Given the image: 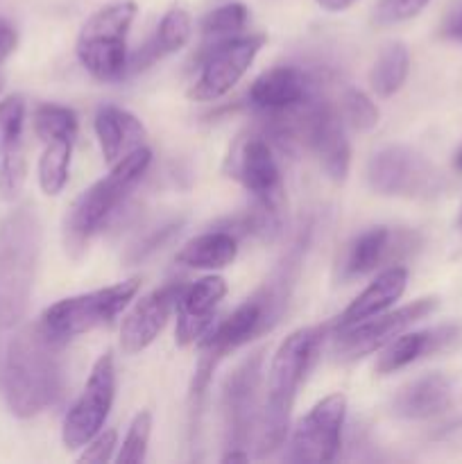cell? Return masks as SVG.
I'll list each match as a JSON object with an SVG mask.
<instances>
[{"mask_svg":"<svg viewBox=\"0 0 462 464\" xmlns=\"http://www.w3.org/2000/svg\"><path fill=\"white\" fill-rule=\"evenodd\" d=\"M62 344L53 343L39 324L23 326L7 344L3 362V392L12 415L30 420L54 406L63 390L59 358Z\"/></svg>","mask_w":462,"mask_h":464,"instance_id":"1","label":"cell"},{"mask_svg":"<svg viewBox=\"0 0 462 464\" xmlns=\"http://www.w3.org/2000/svg\"><path fill=\"white\" fill-rule=\"evenodd\" d=\"M322 338H324V331L317 326H306L290 334L272 356L256 440V453L261 458L274 453L285 442L299 388L320 353Z\"/></svg>","mask_w":462,"mask_h":464,"instance_id":"2","label":"cell"},{"mask_svg":"<svg viewBox=\"0 0 462 464\" xmlns=\"http://www.w3.org/2000/svg\"><path fill=\"white\" fill-rule=\"evenodd\" d=\"M43 225L32 204H21L0 220V334L25 317L39 267Z\"/></svg>","mask_w":462,"mask_h":464,"instance_id":"3","label":"cell"},{"mask_svg":"<svg viewBox=\"0 0 462 464\" xmlns=\"http://www.w3.org/2000/svg\"><path fill=\"white\" fill-rule=\"evenodd\" d=\"M149 163H152V152L148 145H143L113 163L107 177L89 186L71 204L66 218H63V245L72 258L84 254L89 240L102 229L104 222L120 207L130 190L139 184L140 177L148 172Z\"/></svg>","mask_w":462,"mask_h":464,"instance_id":"4","label":"cell"},{"mask_svg":"<svg viewBox=\"0 0 462 464\" xmlns=\"http://www.w3.org/2000/svg\"><path fill=\"white\" fill-rule=\"evenodd\" d=\"M134 0H118L98 9L82 25L77 36L75 53L82 66L100 82H118L125 77L130 54H127V34L134 23Z\"/></svg>","mask_w":462,"mask_h":464,"instance_id":"5","label":"cell"},{"mask_svg":"<svg viewBox=\"0 0 462 464\" xmlns=\"http://www.w3.org/2000/svg\"><path fill=\"white\" fill-rule=\"evenodd\" d=\"M139 288L140 279L131 276V279L120 281V284L109 285V288L66 297L45 308L39 320H36V324L53 343L63 347L68 340L77 338V335L89 334L98 326L111 324L118 313L136 297Z\"/></svg>","mask_w":462,"mask_h":464,"instance_id":"6","label":"cell"},{"mask_svg":"<svg viewBox=\"0 0 462 464\" xmlns=\"http://www.w3.org/2000/svg\"><path fill=\"white\" fill-rule=\"evenodd\" d=\"M371 190L394 198H435L447 188L442 172L406 145H388L367 163Z\"/></svg>","mask_w":462,"mask_h":464,"instance_id":"7","label":"cell"},{"mask_svg":"<svg viewBox=\"0 0 462 464\" xmlns=\"http://www.w3.org/2000/svg\"><path fill=\"white\" fill-rule=\"evenodd\" d=\"M263 44H265L263 34H238L204 45L202 66L190 89V98L197 102H213L229 93L249 71Z\"/></svg>","mask_w":462,"mask_h":464,"instance_id":"8","label":"cell"},{"mask_svg":"<svg viewBox=\"0 0 462 464\" xmlns=\"http://www.w3.org/2000/svg\"><path fill=\"white\" fill-rule=\"evenodd\" d=\"M116 397V367L111 352L102 353L91 370L84 390L63 420L62 440L66 449H84L104 429Z\"/></svg>","mask_w":462,"mask_h":464,"instance_id":"9","label":"cell"},{"mask_svg":"<svg viewBox=\"0 0 462 464\" xmlns=\"http://www.w3.org/2000/svg\"><path fill=\"white\" fill-rule=\"evenodd\" d=\"M263 353L256 352L240 362L222 388V415H225L226 451H245L252 433L261 424L258 412V385H261Z\"/></svg>","mask_w":462,"mask_h":464,"instance_id":"10","label":"cell"},{"mask_svg":"<svg viewBox=\"0 0 462 464\" xmlns=\"http://www.w3.org/2000/svg\"><path fill=\"white\" fill-rule=\"evenodd\" d=\"M347 417V397L333 392L317 401L294 429L290 440L293 462H331L335 460L342 440V426Z\"/></svg>","mask_w":462,"mask_h":464,"instance_id":"11","label":"cell"},{"mask_svg":"<svg viewBox=\"0 0 462 464\" xmlns=\"http://www.w3.org/2000/svg\"><path fill=\"white\" fill-rule=\"evenodd\" d=\"M435 308H438V299L424 297L399 308V311L380 313V315L370 317V320L361 322V324L351 326V329L340 331V340L335 349H338L340 358H347V361L367 356V353L376 352V349H383L390 340L403 334L408 326L428 317Z\"/></svg>","mask_w":462,"mask_h":464,"instance_id":"12","label":"cell"},{"mask_svg":"<svg viewBox=\"0 0 462 464\" xmlns=\"http://www.w3.org/2000/svg\"><path fill=\"white\" fill-rule=\"evenodd\" d=\"M234 172V177L245 186V190L254 195L258 207L279 216L285 199L284 177H281L279 163H276L274 152L265 139L252 136L240 145Z\"/></svg>","mask_w":462,"mask_h":464,"instance_id":"13","label":"cell"},{"mask_svg":"<svg viewBox=\"0 0 462 464\" xmlns=\"http://www.w3.org/2000/svg\"><path fill=\"white\" fill-rule=\"evenodd\" d=\"M25 100L7 95L0 100V199L14 202L23 193L25 161Z\"/></svg>","mask_w":462,"mask_h":464,"instance_id":"14","label":"cell"},{"mask_svg":"<svg viewBox=\"0 0 462 464\" xmlns=\"http://www.w3.org/2000/svg\"><path fill=\"white\" fill-rule=\"evenodd\" d=\"M186 285L168 284L163 288L152 290L145 297H140L134 304L130 313L125 315L120 324V349L125 353H139L148 349L163 326L170 320L172 311L179 306V299L184 295Z\"/></svg>","mask_w":462,"mask_h":464,"instance_id":"15","label":"cell"},{"mask_svg":"<svg viewBox=\"0 0 462 464\" xmlns=\"http://www.w3.org/2000/svg\"><path fill=\"white\" fill-rule=\"evenodd\" d=\"M315 98V82L297 66H276L249 86V102L265 116H281Z\"/></svg>","mask_w":462,"mask_h":464,"instance_id":"16","label":"cell"},{"mask_svg":"<svg viewBox=\"0 0 462 464\" xmlns=\"http://www.w3.org/2000/svg\"><path fill=\"white\" fill-rule=\"evenodd\" d=\"M226 281L217 275H208L184 290L177 306V344L188 347L199 343L213 329L217 304L225 299Z\"/></svg>","mask_w":462,"mask_h":464,"instance_id":"17","label":"cell"},{"mask_svg":"<svg viewBox=\"0 0 462 464\" xmlns=\"http://www.w3.org/2000/svg\"><path fill=\"white\" fill-rule=\"evenodd\" d=\"M462 335L460 326H439V329L415 331V334H399L397 338L390 340L376 361V372L379 374H392V372L403 370L412 365L419 358L430 356L435 352L451 347Z\"/></svg>","mask_w":462,"mask_h":464,"instance_id":"18","label":"cell"},{"mask_svg":"<svg viewBox=\"0 0 462 464\" xmlns=\"http://www.w3.org/2000/svg\"><path fill=\"white\" fill-rule=\"evenodd\" d=\"M93 127L102 157L109 166L125 159L134 150L143 148L145 139H148L143 122L127 109L113 107V104H104L98 109Z\"/></svg>","mask_w":462,"mask_h":464,"instance_id":"19","label":"cell"},{"mask_svg":"<svg viewBox=\"0 0 462 464\" xmlns=\"http://www.w3.org/2000/svg\"><path fill=\"white\" fill-rule=\"evenodd\" d=\"M408 285V270L406 267H388L385 272H380L347 308H344L342 315L335 322V329L344 331L351 329V326L361 324V322L370 320V317L380 315V313L388 311L394 302L401 299V295L406 293Z\"/></svg>","mask_w":462,"mask_h":464,"instance_id":"20","label":"cell"},{"mask_svg":"<svg viewBox=\"0 0 462 464\" xmlns=\"http://www.w3.org/2000/svg\"><path fill=\"white\" fill-rule=\"evenodd\" d=\"M451 401V381L442 374H426L399 390L392 401V412L403 420H428L442 415Z\"/></svg>","mask_w":462,"mask_h":464,"instance_id":"21","label":"cell"},{"mask_svg":"<svg viewBox=\"0 0 462 464\" xmlns=\"http://www.w3.org/2000/svg\"><path fill=\"white\" fill-rule=\"evenodd\" d=\"M190 32H193V21H190V14L184 7H170L166 12V16L159 23L157 32H154L152 39L130 59L127 63V71L139 72L143 68L152 66L159 59L168 57V54L177 53V50L184 48L190 39Z\"/></svg>","mask_w":462,"mask_h":464,"instance_id":"22","label":"cell"},{"mask_svg":"<svg viewBox=\"0 0 462 464\" xmlns=\"http://www.w3.org/2000/svg\"><path fill=\"white\" fill-rule=\"evenodd\" d=\"M238 240L231 231L217 229L195 236L177 254V263L195 270H222L236 261Z\"/></svg>","mask_w":462,"mask_h":464,"instance_id":"23","label":"cell"},{"mask_svg":"<svg viewBox=\"0 0 462 464\" xmlns=\"http://www.w3.org/2000/svg\"><path fill=\"white\" fill-rule=\"evenodd\" d=\"M75 139L77 136H54L43 140V154L39 159V186L45 195H59L66 188Z\"/></svg>","mask_w":462,"mask_h":464,"instance_id":"24","label":"cell"},{"mask_svg":"<svg viewBox=\"0 0 462 464\" xmlns=\"http://www.w3.org/2000/svg\"><path fill=\"white\" fill-rule=\"evenodd\" d=\"M408 72H410V54H408L406 45L392 41V44L383 45L374 66H371V91L380 98H390L406 84Z\"/></svg>","mask_w":462,"mask_h":464,"instance_id":"25","label":"cell"},{"mask_svg":"<svg viewBox=\"0 0 462 464\" xmlns=\"http://www.w3.org/2000/svg\"><path fill=\"white\" fill-rule=\"evenodd\" d=\"M390 238H392V234H390L388 227H374V229H367L365 234L358 236L349 247L347 261H344V276H362L374 270L388 252Z\"/></svg>","mask_w":462,"mask_h":464,"instance_id":"26","label":"cell"},{"mask_svg":"<svg viewBox=\"0 0 462 464\" xmlns=\"http://www.w3.org/2000/svg\"><path fill=\"white\" fill-rule=\"evenodd\" d=\"M249 21V12L243 3H226L216 7L202 21L204 45L217 44V41L231 39V36L243 34L245 25Z\"/></svg>","mask_w":462,"mask_h":464,"instance_id":"27","label":"cell"},{"mask_svg":"<svg viewBox=\"0 0 462 464\" xmlns=\"http://www.w3.org/2000/svg\"><path fill=\"white\" fill-rule=\"evenodd\" d=\"M34 131L41 140L54 136H77V116L62 104H41L34 111Z\"/></svg>","mask_w":462,"mask_h":464,"instance_id":"28","label":"cell"},{"mask_svg":"<svg viewBox=\"0 0 462 464\" xmlns=\"http://www.w3.org/2000/svg\"><path fill=\"white\" fill-rule=\"evenodd\" d=\"M340 116L358 131H370L379 125V109L358 89L344 91L340 98Z\"/></svg>","mask_w":462,"mask_h":464,"instance_id":"29","label":"cell"},{"mask_svg":"<svg viewBox=\"0 0 462 464\" xmlns=\"http://www.w3.org/2000/svg\"><path fill=\"white\" fill-rule=\"evenodd\" d=\"M149 435H152V415L148 411H140L139 415L131 420L127 438L122 442L120 453L116 460L120 464H139L145 460L149 447Z\"/></svg>","mask_w":462,"mask_h":464,"instance_id":"30","label":"cell"},{"mask_svg":"<svg viewBox=\"0 0 462 464\" xmlns=\"http://www.w3.org/2000/svg\"><path fill=\"white\" fill-rule=\"evenodd\" d=\"M430 0H383L376 12L379 23H399L417 16Z\"/></svg>","mask_w":462,"mask_h":464,"instance_id":"31","label":"cell"},{"mask_svg":"<svg viewBox=\"0 0 462 464\" xmlns=\"http://www.w3.org/2000/svg\"><path fill=\"white\" fill-rule=\"evenodd\" d=\"M116 430H100L93 440L84 447V453L80 456V462L104 464L111 460L113 449H116Z\"/></svg>","mask_w":462,"mask_h":464,"instance_id":"32","label":"cell"},{"mask_svg":"<svg viewBox=\"0 0 462 464\" xmlns=\"http://www.w3.org/2000/svg\"><path fill=\"white\" fill-rule=\"evenodd\" d=\"M18 45V32L7 18H0V63L7 62Z\"/></svg>","mask_w":462,"mask_h":464,"instance_id":"33","label":"cell"},{"mask_svg":"<svg viewBox=\"0 0 462 464\" xmlns=\"http://www.w3.org/2000/svg\"><path fill=\"white\" fill-rule=\"evenodd\" d=\"M177 229H179V225H168V227H163V229L154 231V234L149 236V238L145 240V243L140 245L139 249H136V256L134 258H145V256H148V254H152L154 249L161 247V245L166 243V240L170 238V236L175 234Z\"/></svg>","mask_w":462,"mask_h":464,"instance_id":"34","label":"cell"},{"mask_svg":"<svg viewBox=\"0 0 462 464\" xmlns=\"http://www.w3.org/2000/svg\"><path fill=\"white\" fill-rule=\"evenodd\" d=\"M320 7L329 9V12H344V9L351 7L353 3H358V0H315Z\"/></svg>","mask_w":462,"mask_h":464,"instance_id":"35","label":"cell"},{"mask_svg":"<svg viewBox=\"0 0 462 464\" xmlns=\"http://www.w3.org/2000/svg\"><path fill=\"white\" fill-rule=\"evenodd\" d=\"M447 36L448 39L457 41V44H462V12L451 18V23L447 25Z\"/></svg>","mask_w":462,"mask_h":464,"instance_id":"36","label":"cell"},{"mask_svg":"<svg viewBox=\"0 0 462 464\" xmlns=\"http://www.w3.org/2000/svg\"><path fill=\"white\" fill-rule=\"evenodd\" d=\"M249 453L247 451H226L222 456V462H247Z\"/></svg>","mask_w":462,"mask_h":464,"instance_id":"37","label":"cell"},{"mask_svg":"<svg viewBox=\"0 0 462 464\" xmlns=\"http://www.w3.org/2000/svg\"><path fill=\"white\" fill-rule=\"evenodd\" d=\"M456 168L457 170H462V150L456 154Z\"/></svg>","mask_w":462,"mask_h":464,"instance_id":"38","label":"cell"},{"mask_svg":"<svg viewBox=\"0 0 462 464\" xmlns=\"http://www.w3.org/2000/svg\"><path fill=\"white\" fill-rule=\"evenodd\" d=\"M3 89H5V77L0 75V93H3Z\"/></svg>","mask_w":462,"mask_h":464,"instance_id":"39","label":"cell"},{"mask_svg":"<svg viewBox=\"0 0 462 464\" xmlns=\"http://www.w3.org/2000/svg\"><path fill=\"white\" fill-rule=\"evenodd\" d=\"M460 225H462V211H460Z\"/></svg>","mask_w":462,"mask_h":464,"instance_id":"40","label":"cell"}]
</instances>
